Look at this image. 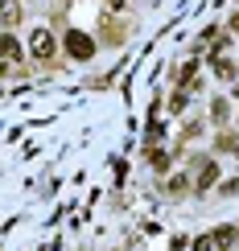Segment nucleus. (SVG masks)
<instances>
[{"mask_svg":"<svg viewBox=\"0 0 239 251\" xmlns=\"http://www.w3.org/2000/svg\"><path fill=\"white\" fill-rule=\"evenodd\" d=\"M29 41H33V58H41V62L54 58V37H50V29H33Z\"/></svg>","mask_w":239,"mask_h":251,"instance_id":"f257e3e1","label":"nucleus"},{"mask_svg":"<svg viewBox=\"0 0 239 251\" xmlns=\"http://www.w3.org/2000/svg\"><path fill=\"white\" fill-rule=\"evenodd\" d=\"M17 58H21V46H17L13 37H4V62H8V66H13Z\"/></svg>","mask_w":239,"mask_h":251,"instance_id":"7ed1b4c3","label":"nucleus"},{"mask_svg":"<svg viewBox=\"0 0 239 251\" xmlns=\"http://www.w3.org/2000/svg\"><path fill=\"white\" fill-rule=\"evenodd\" d=\"M66 50H70L75 58H91V54H95V46H91L87 33H66Z\"/></svg>","mask_w":239,"mask_h":251,"instance_id":"f03ea898","label":"nucleus"},{"mask_svg":"<svg viewBox=\"0 0 239 251\" xmlns=\"http://www.w3.org/2000/svg\"><path fill=\"white\" fill-rule=\"evenodd\" d=\"M107 4H111V8H120V4H124V0H107Z\"/></svg>","mask_w":239,"mask_h":251,"instance_id":"20e7f679","label":"nucleus"}]
</instances>
